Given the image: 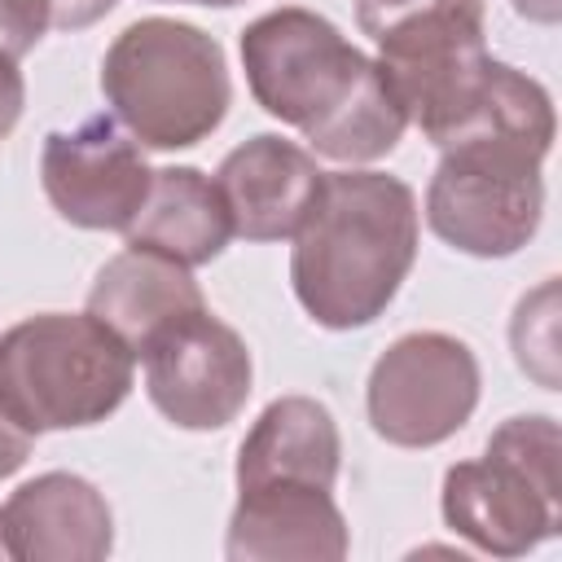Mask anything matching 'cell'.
<instances>
[{"label":"cell","instance_id":"cell-3","mask_svg":"<svg viewBox=\"0 0 562 562\" xmlns=\"http://www.w3.org/2000/svg\"><path fill=\"white\" fill-rule=\"evenodd\" d=\"M101 97L140 149H193L233 101L215 35L180 18H140L101 57Z\"/></svg>","mask_w":562,"mask_h":562},{"label":"cell","instance_id":"cell-4","mask_svg":"<svg viewBox=\"0 0 562 562\" xmlns=\"http://www.w3.org/2000/svg\"><path fill=\"white\" fill-rule=\"evenodd\" d=\"M136 382V356L92 312H35L0 334V408L26 430L105 422Z\"/></svg>","mask_w":562,"mask_h":562},{"label":"cell","instance_id":"cell-18","mask_svg":"<svg viewBox=\"0 0 562 562\" xmlns=\"http://www.w3.org/2000/svg\"><path fill=\"white\" fill-rule=\"evenodd\" d=\"M53 26L48 0H0V57L22 61Z\"/></svg>","mask_w":562,"mask_h":562},{"label":"cell","instance_id":"cell-17","mask_svg":"<svg viewBox=\"0 0 562 562\" xmlns=\"http://www.w3.org/2000/svg\"><path fill=\"white\" fill-rule=\"evenodd\" d=\"M509 342L518 356V369L531 373L540 386H558V342H553V281H544L536 294H522L514 325H509Z\"/></svg>","mask_w":562,"mask_h":562},{"label":"cell","instance_id":"cell-7","mask_svg":"<svg viewBox=\"0 0 562 562\" xmlns=\"http://www.w3.org/2000/svg\"><path fill=\"white\" fill-rule=\"evenodd\" d=\"M544 158L549 149L501 136L439 149V167L426 184L430 233L474 259L518 255L544 215Z\"/></svg>","mask_w":562,"mask_h":562},{"label":"cell","instance_id":"cell-2","mask_svg":"<svg viewBox=\"0 0 562 562\" xmlns=\"http://www.w3.org/2000/svg\"><path fill=\"white\" fill-rule=\"evenodd\" d=\"M422 237L417 193L386 171H325L290 250V290L321 329L373 325L404 277Z\"/></svg>","mask_w":562,"mask_h":562},{"label":"cell","instance_id":"cell-9","mask_svg":"<svg viewBox=\"0 0 562 562\" xmlns=\"http://www.w3.org/2000/svg\"><path fill=\"white\" fill-rule=\"evenodd\" d=\"M140 360L149 404L180 430H224L250 400V347L211 307L167 325L140 351Z\"/></svg>","mask_w":562,"mask_h":562},{"label":"cell","instance_id":"cell-23","mask_svg":"<svg viewBox=\"0 0 562 562\" xmlns=\"http://www.w3.org/2000/svg\"><path fill=\"white\" fill-rule=\"evenodd\" d=\"M176 4H206V9H233V4H246V0H176Z\"/></svg>","mask_w":562,"mask_h":562},{"label":"cell","instance_id":"cell-8","mask_svg":"<svg viewBox=\"0 0 562 562\" xmlns=\"http://www.w3.org/2000/svg\"><path fill=\"white\" fill-rule=\"evenodd\" d=\"M479 360L470 342L443 329L400 334L369 369L364 413L378 439L395 448H435L479 408Z\"/></svg>","mask_w":562,"mask_h":562},{"label":"cell","instance_id":"cell-6","mask_svg":"<svg viewBox=\"0 0 562 562\" xmlns=\"http://www.w3.org/2000/svg\"><path fill=\"white\" fill-rule=\"evenodd\" d=\"M356 26L373 40L408 123L439 145L492 61L483 0H356Z\"/></svg>","mask_w":562,"mask_h":562},{"label":"cell","instance_id":"cell-24","mask_svg":"<svg viewBox=\"0 0 562 562\" xmlns=\"http://www.w3.org/2000/svg\"><path fill=\"white\" fill-rule=\"evenodd\" d=\"M0 558H9V549H4V531H0Z\"/></svg>","mask_w":562,"mask_h":562},{"label":"cell","instance_id":"cell-15","mask_svg":"<svg viewBox=\"0 0 562 562\" xmlns=\"http://www.w3.org/2000/svg\"><path fill=\"white\" fill-rule=\"evenodd\" d=\"M342 470V435L334 413L312 395L272 400L237 448V492L263 483H338Z\"/></svg>","mask_w":562,"mask_h":562},{"label":"cell","instance_id":"cell-19","mask_svg":"<svg viewBox=\"0 0 562 562\" xmlns=\"http://www.w3.org/2000/svg\"><path fill=\"white\" fill-rule=\"evenodd\" d=\"M22 105H26V79L13 57H0V140L18 127Z\"/></svg>","mask_w":562,"mask_h":562},{"label":"cell","instance_id":"cell-12","mask_svg":"<svg viewBox=\"0 0 562 562\" xmlns=\"http://www.w3.org/2000/svg\"><path fill=\"white\" fill-rule=\"evenodd\" d=\"M4 549L18 562H101L114 549V514L101 487L70 470L26 479L0 505Z\"/></svg>","mask_w":562,"mask_h":562},{"label":"cell","instance_id":"cell-13","mask_svg":"<svg viewBox=\"0 0 562 562\" xmlns=\"http://www.w3.org/2000/svg\"><path fill=\"white\" fill-rule=\"evenodd\" d=\"M347 518L329 487L316 483H263L241 487L224 558L233 562H338L347 558Z\"/></svg>","mask_w":562,"mask_h":562},{"label":"cell","instance_id":"cell-14","mask_svg":"<svg viewBox=\"0 0 562 562\" xmlns=\"http://www.w3.org/2000/svg\"><path fill=\"white\" fill-rule=\"evenodd\" d=\"M206 307L202 285L193 281V268L145 250V246H127L114 259H105V268L97 272L92 290H88V307L105 329H114L127 351L140 360V351L180 316Z\"/></svg>","mask_w":562,"mask_h":562},{"label":"cell","instance_id":"cell-22","mask_svg":"<svg viewBox=\"0 0 562 562\" xmlns=\"http://www.w3.org/2000/svg\"><path fill=\"white\" fill-rule=\"evenodd\" d=\"M518 18L527 22H540V26H553L562 18V0H509Z\"/></svg>","mask_w":562,"mask_h":562},{"label":"cell","instance_id":"cell-10","mask_svg":"<svg viewBox=\"0 0 562 562\" xmlns=\"http://www.w3.org/2000/svg\"><path fill=\"white\" fill-rule=\"evenodd\" d=\"M149 162L110 114H88L70 132H48L40 149V184L53 211L88 233H127L145 193Z\"/></svg>","mask_w":562,"mask_h":562},{"label":"cell","instance_id":"cell-5","mask_svg":"<svg viewBox=\"0 0 562 562\" xmlns=\"http://www.w3.org/2000/svg\"><path fill=\"white\" fill-rule=\"evenodd\" d=\"M439 509L452 536L492 558H522L562 527V435L549 413L501 422L474 461L443 474Z\"/></svg>","mask_w":562,"mask_h":562},{"label":"cell","instance_id":"cell-21","mask_svg":"<svg viewBox=\"0 0 562 562\" xmlns=\"http://www.w3.org/2000/svg\"><path fill=\"white\" fill-rule=\"evenodd\" d=\"M31 443H35V435H26V430H22V426L0 408V479L18 474V470L26 465Z\"/></svg>","mask_w":562,"mask_h":562},{"label":"cell","instance_id":"cell-1","mask_svg":"<svg viewBox=\"0 0 562 562\" xmlns=\"http://www.w3.org/2000/svg\"><path fill=\"white\" fill-rule=\"evenodd\" d=\"M241 70L250 97L303 132L321 158L347 167L378 162L408 127L382 66L316 9L281 4L259 13L241 31Z\"/></svg>","mask_w":562,"mask_h":562},{"label":"cell","instance_id":"cell-11","mask_svg":"<svg viewBox=\"0 0 562 562\" xmlns=\"http://www.w3.org/2000/svg\"><path fill=\"white\" fill-rule=\"evenodd\" d=\"M321 180L325 171L316 167V158L277 132L241 140L215 167V189L228 206L233 237L246 241L294 237L321 193Z\"/></svg>","mask_w":562,"mask_h":562},{"label":"cell","instance_id":"cell-16","mask_svg":"<svg viewBox=\"0 0 562 562\" xmlns=\"http://www.w3.org/2000/svg\"><path fill=\"white\" fill-rule=\"evenodd\" d=\"M127 246L158 250L184 268H202L220 259L233 237L228 206L215 180L198 167H158L149 176V193L127 224Z\"/></svg>","mask_w":562,"mask_h":562},{"label":"cell","instance_id":"cell-20","mask_svg":"<svg viewBox=\"0 0 562 562\" xmlns=\"http://www.w3.org/2000/svg\"><path fill=\"white\" fill-rule=\"evenodd\" d=\"M114 4H119V0H48L57 31H83V26L101 22Z\"/></svg>","mask_w":562,"mask_h":562}]
</instances>
